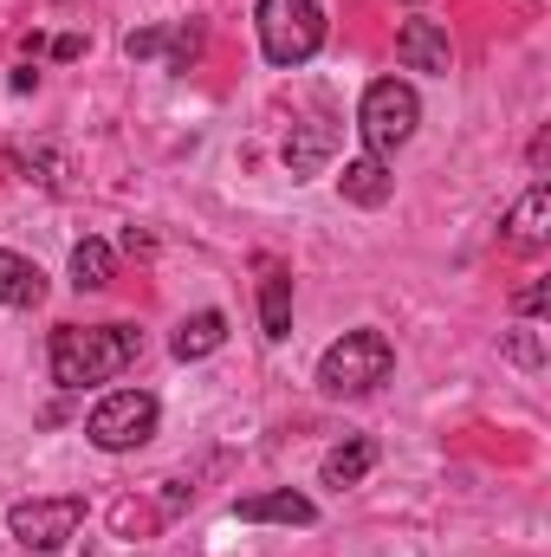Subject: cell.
Here are the masks:
<instances>
[{"mask_svg":"<svg viewBox=\"0 0 551 557\" xmlns=\"http://www.w3.org/2000/svg\"><path fill=\"white\" fill-rule=\"evenodd\" d=\"M156 421H162V403H156L149 389H111V396L85 416V434H91L98 454H131V447H143V441L156 434Z\"/></svg>","mask_w":551,"mask_h":557,"instance_id":"5b68a950","label":"cell"},{"mask_svg":"<svg viewBox=\"0 0 551 557\" xmlns=\"http://www.w3.org/2000/svg\"><path fill=\"white\" fill-rule=\"evenodd\" d=\"M234 519H241V525H318V506H311L305 493L279 486V493H254V499H241Z\"/></svg>","mask_w":551,"mask_h":557,"instance_id":"ba28073f","label":"cell"},{"mask_svg":"<svg viewBox=\"0 0 551 557\" xmlns=\"http://www.w3.org/2000/svg\"><path fill=\"white\" fill-rule=\"evenodd\" d=\"M513 305H519V311H526V318H532V311H546V278H539V285H526V292H519V298H513Z\"/></svg>","mask_w":551,"mask_h":557,"instance_id":"ffe728a7","label":"cell"},{"mask_svg":"<svg viewBox=\"0 0 551 557\" xmlns=\"http://www.w3.org/2000/svg\"><path fill=\"white\" fill-rule=\"evenodd\" d=\"M111 273H118V253H111L105 240H78V247H72V285H78V292H105Z\"/></svg>","mask_w":551,"mask_h":557,"instance_id":"2e32d148","label":"cell"},{"mask_svg":"<svg viewBox=\"0 0 551 557\" xmlns=\"http://www.w3.org/2000/svg\"><path fill=\"white\" fill-rule=\"evenodd\" d=\"M78 525H85V499H78V493H59V499H20V506L7 512V532H13L26 552H59Z\"/></svg>","mask_w":551,"mask_h":557,"instance_id":"8992f818","label":"cell"},{"mask_svg":"<svg viewBox=\"0 0 551 557\" xmlns=\"http://www.w3.org/2000/svg\"><path fill=\"white\" fill-rule=\"evenodd\" d=\"M111 525H118V539H137V532H156V512H143V506H131V499H124Z\"/></svg>","mask_w":551,"mask_h":557,"instance_id":"d6986e66","label":"cell"},{"mask_svg":"<svg viewBox=\"0 0 551 557\" xmlns=\"http://www.w3.org/2000/svg\"><path fill=\"white\" fill-rule=\"evenodd\" d=\"M221 344H228V318H221V311H195V318H182L175 337H169L175 363H201V357H215Z\"/></svg>","mask_w":551,"mask_h":557,"instance_id":"8fae6325","label":"cell"},{"mask_svg":"<svg viewBox=\"0 0 551 557\" xmlns=\"http://www.w3.org/2000/svg\"><path fill=\"white\" fill-rule=\"evenodd\" d=\"M143 350L137 324H59L52 344H46V363H52V383L59 389H98L111 376H124Z\"/></svg>","mask_w":551,"mask_h":557,"instance_id":"6da1fadb","label":"cell"},{"mask_svg":"<svg viewBox=\"0 0 551 557\" xmlns=\"http://www.w3.org/2000/svg\"><path fill=\"white\" fill-rule=\"evenodd\" d=\"M260 324L267 337H292V273L279 260H260Z\"/></svg>","mask_w":551,"mask_h":557,"instance_id":"7c38bea8","label":"cell"},{"mask_svg":"<svg viewBox=\"0 0 551 557\" xmlns=\"http://www.w3.org/2000/svg\"><path fill=\"white\" fill-rule=\"evenodd\" d=\"M396 370V344L383 331H344L325 357H318V389L338 396V403H357L370 389H383Z\"/></svg>","mask_w":551,"mask_h":557,"instance_id":"7a4b0ae2","label":"cell"},{"mask_svg":"<svg viewBox=\"0 0 551 557\" xmlns=\"http://www.w3.org/2000/svg\"><path fill=\"white\" fill-rule=\"evenodd\" d=\"M396 59H403V72H448L454 65V46H448V33L434 20H403Z\"/></svg>","mask_w":551,"mask_h":557,"instance_id":"52a82bcc","label":"cell"},{"mask_svg":"<svg viewBox=\"0 0 551 557\" xmlns=\"http://www.w3.org/2000/svg\"><path fill=\"white\" fill-rule=\"evenodd\" d=\"M546 214H551V188L532 182V188L519 195V208L506 214V240H513V247H539V240H546Z\"/></svg>","mask_w":551,"mask_h":557,"instance_id":"9a60e30c","label":"cell"},{"mask_svg":"<svg viewBox=\"0 0 551 557\" xmlns=\"http://www.w3.org/2000/svg\"><path fill=\"white\" fill-rule=\"evenodd\" d=\"M254 26H260V52L273 65H305L325 46V7L318 0H260Z\"/></svg>","mask_w":551,"mask_h":557,"instance_id":"3957f363","label":"cell"},{"mask_svg":"<svg viewBox=\"0 0 551 557\" xmlns=\"http://www.w3.org/2000/svg\"><path fill=\"white\" fill-rule=\"evenodd\" d=\"M500 350H506L513 363H526V370H539V363H546V350H539V337H532V331H506V337H500Z\"/></svg>","mask_w":551,"mask_h":557,"instance_id":"ac0fdd59","label":"cell"},{"mask_svg":"<svg viewBox=\"0 0 551 557\" xmlns=\"http://www.w3.org/2000/svg\"><path fill=\"white\" fill-rule=\"evenodd\" d=\"M39 298H46V273H39L26 253H7V247H0V305H7V311H33Z\"/></svg>","mask_w":551,"mask_h":557,"instance_id":"4fadbf2b","label":"cell"},{"mask_svg":"<svg viewBox=\"0 0 551 557\" xmlns=\"http://www.w3.org/2000/svg\"><path fill=\"white\" fill-rule=\"evenodd\" d=\"M331 149H338V124H331V117H305V124L285 137V169H292V175H311Z\"/></svg>","mask_w":551,"mask_h":557,"instance_id":"5bb4252c","label":"cell"},{"mask_svg":"<svg viewBox=\"0 0 551 557\" xmlns=\"http://www.w3.org/2000/svg\"><path fill=\"white\" fill-rule=\"evenodd\" d=\"M338 195L351 201V208H383L390 195H396V175H390V162L383 156H357V162H344V175H338Z\"/></svg>","mask_w":551,"mask_h":557,"instance_id":"9c48e42d","label":"cell"},{"mask_svg":"<svg viewBox=\"0 0 551 557\" xmlns=\"http://www.w3.org/2000/svg\"><path fill=\"white\" fill-rule=\"evenodd\" d=\"M370 460H377V447H370V441H351V447L325 454V486H357V480L370 473Z\"/></svg>","mask_w":551,"mask_h":557,"instance_id":"e0dca14e","label":"cell"},{"mask_svg":"<svg viewBox=\"0 0 551 557\" xmlns=\"http://www.w3.org/2000/svg\"><path fill=\"white\" fill-rule=\"evenodd\" d=\"M415 124H421V98H415V85H403V78H377L364 91V104H357V131H364V149L370 156H396L415 137Z\"/></svg>","mask_w":551,"mask_h":557,"instance_id":"277c9868","label":"cell"},{"mask_svg":"<svg viewBox=\"0 0 551 557\" xmlns=\"http://www.w3.org/2000/svg\"><path fill=\"white\" fill-rule=\"evenodd\" d=\"M124 52H131V59H156V52H169V65L188 72V65L201 59V26H175V33H156V26H149V33H131V39H124Z\"/></svg>","mask_w":551,"mask_h":557,"instance_id":"30bf717a","label":"cell"}]
</instances>
